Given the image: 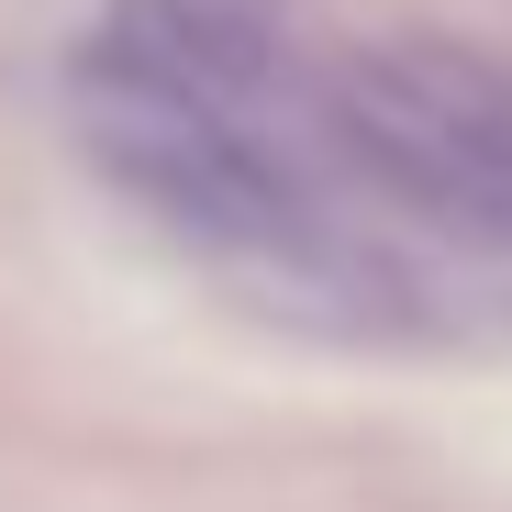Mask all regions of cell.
I'll return each instance as SVG.
<instances>
[{"mask_svg":"<svg viewBox=\"0 0 512 512\" xmlns=\"http://www.w3.org/2000/svg\"><path fill=\"white\" fill-rule=\"evenodd\" d=\"M90 156L156 223H179L201 245H268L301 212L290 179H279V156L256 145L234 112L179 101V90H134V78H101L90 90Z\"/></svg>","mask_w":512,"mask_h":512,"instance_id":"cell-2","label":"cell"},{"mask_svg":"<svg viewBox=\"0 0 512 512\" xmlns=\"http://www.w3.org/2000/svg\"><path fill=\"white\" fill-rule=\"evenodd\" d=\"M346 145L401 201L468 234H512V78L446 45H379L334 78Z\"/></svg>","mask_w":512,"mask_h":512,"instance_id":"cell-1","label":"cell"},{"mask_svg":"<svg viewBox=\"0 0 512 512\" xmlns=\"http://www.w3.org/2000/svg\"><path fill=\"white\" fill-rule=\"evenodd\" d=\"M90 78H134V90H179L212 112H256L268 101V34L223 0H112Z\"/></svg>","mask_w":512,"mask_h":512,"instance_id":"cell-3","label":"cell"}]
</instances>
